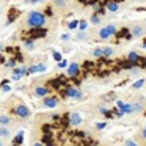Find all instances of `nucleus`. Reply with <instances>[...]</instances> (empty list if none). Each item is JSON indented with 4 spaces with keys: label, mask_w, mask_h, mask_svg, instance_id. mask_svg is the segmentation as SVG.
Masks as SVG:
<instances>
[{
    "label": "nucleus",
    "mask_w": 146,
    "mask_h": 146,
    "mask_svg": "<svg viewBox=\"0 0 146 146\" xmlns=\"http://www.w3.org/2000/svg\"><path fill=\"white\" fill-rule=\"evenodd\" d=\"M24 46H25L27 50H33V49H35V41H33V39H27V41L24 42Z\"/></svg>",
    "instance_id": "nucleus-17"
},
{
    "label": "nucleus",
    "mask_w": 146,
    "mask_h": 146,
    "mask_svg": "<svg viewBox=\"0 0 146 146\" xmlns=\"http://www.w3.org/2000/svg\"><path fill=\"white\" fill-rule=\"evenodd\" d=\"M66 96L69 99H76V101H80V99L83 98L82 91H80L79 88H76V86H68L66 88Z\"/></svg>",
    "instance_id": "nucleus-4"
},
{
    "label": "nucleus",
    "mask_w": 146,
    "mask_h": 146,
    "mask_svg": "<svg viewBox=\"0 0 146 146\" xmlns=\"http://www.w3.org/2000/svg\"><path fill=\"white\" fill-rule=\"evenodd\" d=\"M129 32L133 38H141V36L146 35V25L145 24H133L129 29Z\"/></svg>",
    "instance_id": "nucleus-3"
},
{
    "label": "nucleus",
    "mask_w": 146,
    "mask_h": 146,
    "mask_svg": "<svg viewBox=\"0 0 146 146\" xmlns=\"http://www.w3.org/2000/svg\"><path fill=\"white\" fill-rule=\"evenodd\" d=\"M54 7L64 8V7H66V0H54Z\"/></svg>",
    "instance_id": "nucleus-24"
},
{
    "label": "nucleus",
    "mask_w": 146,
    "mask_h": 146,
    "mask_svg": "<svg viewBox=\"0 0 146 146\" xmlns=\"http://www.w3.org/2000/svg\"><path fill=\"white\" fill-rule=\"evenodd\" d=\"M2 49H3V44H2V42H0V50H2Z\"/></svg>",
    "instance_id": "nucleus-38"
},
{
    "label": "nucleus",
    "mask_w": 146,
    "mask_h": 146,
    "mask_svg": "<svg viewBox=\"0 0 146 146\" xmlns=\"http://www.w3.org/2000/svg\"><path fill=\"white\" fill-rule=\"evenodd\" d=\"M145 82H146V80H145V79H140V80H137V82H135V83H133V85H132V86H133V88H135V90H138V88H141V86H143V85H145Z\"/></svg>",
    "instance_id": "nucleus-25"
},
{
    "label": "nucleus",
    "mask_w": 146,
    "mask_h": 146,
    "mask_svg": "<svg viewBox=\"0 0 146 146\" xmlns=\"http://www.w3.org/2000/svg\"><path fill=\"white\" fill-rule=\"evenodd\" d=\"M35 94L38 96V98H44V96L49 94V88H47V86H36V88H35Z\"/></svg>",
    "instance_id": "nucleus-11"
},
{
    "label": "nucleus",
    "mask_w": 146,
    "mask_h": 146,
    "mask_svg": "<svg viewBox=\"0 0 146 146\" xmlns=\"http://www.w3.org/2000/svg\"><path fill=\"white\" fill-rule=\"evenodd\" d=\"M140 60H141V57H140L138 52L132 50V52L127 54V61H130V63H137V61H140Z\"/></svg>",
    "instance_id": "nucleus-10"
},
{
    "label": "nucleus",
    "mask_w": 146,
    "mask_h": 146,
    "mask_svg": "<svg viewBox=\"0 0 146 146\" xmlns=\"http://www.w3.org/2000/svg\"><path fill=\"white\" fill-rule=\"evenodd\" d=\"M47 71V64H44V63H39V64H35V66H32V68H29L27 69V74H36V72H46Z\"/></svg>",
    "instance_id": "nucleus-8"
},
{
    "label": "nucleus",
    "mask_w": 146,
    "mask_h": 146,
    "mask_svg": "<svg viewBox=\"0 0 146 146\" xmlns=\"http://www.w3.org/2000/svg\"><path fill=\"white\" fill-rule=\"evenodd\" d=\"M10 135H11V132L8 129V126H0V137L2 138H8Z\"/></svg>",
    "instance_id": "nucleus-16"
},
{
    "label": "nucleus",
    "mask_w": 146,
    "mask_h": 146,
    "mask_svg": "<svg viewBox=\"0 0 146 146\" xmlns=\"http://www.w3.org/2000/svg\"><path fill=\"white\" fill-rule=\"evenodd\" d=\"M145 110V104L143 102H132V115L133 113H141Z\"/></svg>",
    "instance_id": "nucleus-12"
},
{
    "label": "nucleus",
    "mask_w": 146,
    "mask_h": 146,
    "mask_svg": "<svg viewBox=\"0 0 146 146\" xmlns=\"http://www.w3.org/2000/svg\"><path fill=\"white\" fill-rule=\"evenodd\" d=\"M138 72H140V69H138V68H133V69H130V74H132V76H137Z\"/></svg>",
    "instance_id": "nucleus-36"
},
{
    "label": "nucleus",
    "mask_w": 146,
    "mask_h": 146,
    "mask_svg": "<svg viewBox=\"0 0 146 146\" xmlns=\"http://www.w3.org/2000/svg\"><path fill=\"white\" fill-rule=\"evenodd\" d=\"M99 111H101L102 115H107L108 113V108L107 107H99Z\"/></svg>",
    "instance_id": "nucleus-33"
},
{
    "label": "nucleus",
    "mask_w": 146,
    "mask_h": 146,
    "mask_svg": "<svg viewBox=\"0 0 146 146\" xmlns=\"http://www.w3.org/2000/svg\"><path fill=\"white\" fill-rule=\"evenodd\" d=\"M7 66H8V68H14V66H16V61H14V60L7 61Z\"/></svg>",
    "instance_id": "nucleus-32"
},
{
    "label": "nucleus",
    "mask_w": 146,
    "mask_h": 146,
    "mask_svg": "<svg viewBox=\"0 0 146 146\" xmlns=\"http://www.w3.org/2000/svg\"><path fill=\"white\" fill-rule=\"evenodd\" d=\"M77 25H79V21H71V22L68 24V29H69V30H76Z\"/></svg>",
    "instance_id": "nucleus-26"
},
{
    "label": "nucleus",
    "mask_w": 146,
    "mask_h": 146,
    "mask_svg": "<svg viewBox=\"0 0 146 146\" xmlns=\"http://www.w3.org/2000/svg\"><path fill=\"white\" fill-rule=\"evenodd\" d=\"M14 113H16L19 118H22V119H25V118L30 116L29 107H27V105H24V104H19V105H17V107L14 108Z\"/></svg>",
    "instance_id": "nucleus-6"
},
{
    "label": "nucleus",
    "mask_w": 146,
    "mask_h": 146,
    "mask_svg": "<svg viewBox=\"0 0 146 146\" xmlns=\"http://www.w3.org/2000/svg\"><path fill=\"white\" fill-rule=\"evenodd\" d=\"M77 38H79V39H85V38H86V33H85V32H79Z\"/></svg>",
    "instance_id": "nucleus-35"
},
{
    "label": "nucleus",
    "mask_w": 146,
    "mask_h": 146,
    "mask_svg": "<svg viewBox=\"0 0 146 146\" xmlns=\"http://www.w3.org/2000/svg\"><path fill=\"white\" fill-rule=\"evenodd\" d=\"M52 57H54L55 61H60L61 60V54H60V52H54V54H52Z\"/></svg>",
    "instance_id": "nucleus-29"
},
{
    "label": "nucleus",
    "mask_w": 146,
    "mask_h": 146,
    "mask_svg": "<svg viewBox=\"0 0 146 146\" xmlns=\"http://www.w3.org/2000/svg\"><path fill=\"white\" fill-rule=\"evenodd\" d=\"M105 127H107V123H98V124H96V129H99V130L105 129Z\"/></svg>",
    "instance_id": "nucleus-30"
},
{
    "label": "nucleus",
    "mask_w": 146,
    "mask_h": 146,
    "mask_svg": "<svg viewBox=\"0 0 146 146\" xmlns=\"http://www.w3.org/2000/svg\"><path fill=\"white\" fill-rule=\"evenodd\" d=\"M58 104H60V101L55 96H44V99H42V107H46V108H54Z\"/></svg>",
    "instance_id": "nucleus-5"
},
{
    "label": "nucleus",
    "mask_w": 146,
    "mask_h": 146,
    "mask_svg": "<svg viewBox=\"0 0 146 146\" xmlns=\"http://www.w3.org/2000/svg\"><path fill=\"white\" fill-rule=\"evenodd\" d=\"M101 21H102V19L98 16V14H93L91 19H90V22H91L93 25H99V24H101Z\"/></svg>",
    "instance_id": "nucleus-21"
},
{
    "label": "nucleus",
    "mask_w": 146,
    "mask_h": 146,
    "mask_svg": "<svg viewBox=\"0 0 146 146\" xmlns=\"http://www.w3.org/2000/svg\"><path fill=\"white\" fill-rule=\"evenodd\" d=\"M27 74V68H16L14 69V74H13V79L14 80H19L22 76H25Z\"/></svg>",
    "instance_id": "nucleus-13"
},
{
    "label": "nucleus",
    "mask_w": 146,
    "mask_h": 146,
    "mask_svg": "<svg viewBox=\"0 0 146 146\" xmlns=\"http://www.w3.org/2000/svg\"><path fill=\"white\" fill-rule=\"evenodd\" d=\"M124 146H140V145L135 140H126V141H124Z\"/></svg>",
    "instance_id": "nucleus-28"
},
{
    "label": "nucleus",
    "mask_w": 146,
    "mask_h": 146,
    "mask_svg": "<svg viewBox=\"0 0 146 146\" xmlns=\"http://www.w3.org/2000/svg\"><path fill=\"white\" fill-rule=\"evenodd\" d=\"M0 146H3V143H2V141H0Z\"/></svg>",
    "instance_id": "nucleus-40"
},
{
    "label": "nucleus",
    "mask_w": 146,
    "mask_h": 146,
    "mask_svg": "<svg viewBox=\"0 0 146 146\" xmlns=\"http://www.w3.org/2000/svg\"><path fill=\"white\" fill-rule=\"evenodd\" d=\"M69 124H71V126H74V127L80 126V124H82V115H80V113H71Z\"/></svg>",
    "instance_id": "nucleus-9"
},
{
    "label": "nucleus",
    "mask_w": 146,
    "mask_h": 146,
    "mask_svg": "<svg viewBox=\"0 0 146 146\" xmlns=\"http://www.w3.org/2000/svg\"><path fill=\"white\" fill-rule=\"evenodd\" d=\"M27 25L32 29H39L46 25V16L39 11H30L27 16Z\"/></svg>",
    "instance_id": "nucleus-1"
},
{
    "label": "nucleus",
    "mask_w": 146,
    "mask_h": 146,
    "mask_svg": "<svg viewBox=\"0 0 146 146\" xmlns=\"http://www.w3.org/2000/svg\"><path fill=\"white\" fill-rule=\"evenodd\" d=\"M22 140H24V130H19L17 135H16V138H14V143H16V145H21Z\"/></svg>",
    "instance_id": "nucleus-18"
},
{
    "label": "nucleus",
    "mask_w": 146,
    "mask_h": 146,
    "mask_svg": "<svg viewBox=\"0 0 146 146\" xmlns=\"http://www.w3.org/2000/svg\"><path fill=\"white\" fill-rule=\"evenodd\" d=\"M91 55H93L94 58L102 57V47H94V49H93V52H91Z\"/></svg>",
    "instance_id": "nucleus-19"
},
{
    "label": "nucleus",
    "mask_w": 146,
    "mask_h": 146,
    "mask_svg": "<svg viewBox=\"0 0 146 146\" xmlns=\"http://www.w3.org/2000/svg\"><path fill=\"white\" fill-rule=\"evenodd\" d=\"M138 138L141 140V141H146V127H143V129L140 130V135H138Z\"/></svg>",
    "instance_id": "nucleus-27"
},
{
    "label": "nucleus",
    "mask_w": 146,
    "mask_h": 146,
    "mask_svg": "<svg viewBox=\"0 0 146 146\" xmlns=\"http://www.w3.org/2000/svg\"><path fill=\"white\" fill-rule=\"evenodd\" d=\"M33 146H44V145H42L41 141H35V143H33Z\"/></svg>",
    "instance_id": "nucleus-37"
},
{
    "label": "nucleus",
    "mask_w": 146,
    "mask_h": 146,
    "mask_svg": "<svg viewBox=\"0 0 146 146\" xmlns=\"http://www.w3.org/2000/svg\"><path fill=\"white\" fill-rule=\"evenodd\" d=\"M115 55V49L110 47V46H105L102 47V57H113Z\"/></svg>",
    "instance_id": "nucleus-14"
},
{
    "label": "nucleus",
    "mask_w": 146,
    "mask_h": 146,
    "mask_svg": "<svg viewBox=\"0 0 146 146\" xmlns=\"http://www.w3.org/2000/svg\"><path fill=\"white\" fill-rule=\"evenodd\" d=\"M10 123H11V119L8 116H5V115H2V116H0V126H8Z\"/></svg>",
    "instance_id": "nucleus-22"
},
{
    "label": "nucleus",
    "mask_w": 146,
    "mask_h": 146,
    "mask_svg": "<svg viewBox=\"0 0 146 146\" xmlns=\"http://www.w3.org/2000/svg\"><path fill=\"white\" fill-rule=\"evenodd\" d=\"M107 10L110 11V13H116V11L119 10V3H118V2H108Z\"/></svg>",
    "instance_id": "nucleus-15"
},
{
    "label": "nucleus",
    "mask_w": 146,
    "mask_h": 146,
    "mask_svg": "<svg viewBox=\"0 0 146 146\" xmlns=\"http://www.w3.org/2000/svg\"><path fill=\"white\" fill-rule=\"evenodd\" d=\"M68 66V61L66 60H60L58 61V68H66Z\"/></svg>",
    "instance_id": "nucleus-31"
},
{
    "label": "nucleus",
    "mask_w": 146,
    "mask_h": 146,
    "mask_svg": "<svg viewBox=\"0 0 146 146\" xmlns=\"http://www.w3.org/2000/svg\"><path fill=\"white\" fill-rule=\"evenodd\" d=\"M77 29H79L80 32H86V29H88V22H86V21H80L79 25H77Z\"/></svg>",
    "instance_id": "nucleus-20"
},
{
    "label": "nucleus",
    "mask_w": 146,
    "mask_h": 146,
    "mask_svg": "<svg viewBox=\"0 0 146 146\" xmlns=\"http://www.w3.org/2000/svg\"><path fill=\"white\" fill-rule=\"evenodd\" d=\"M143 47H145V49H146V41H145V44H143Z\"/></svg>",
    "instance_id": "nucleus-39"
},
{
    "label": "nucleus",
    "mask_w": 146,
    "mask_h": 146,
    "mask_svg": "<svg viewBox=\"0 0 146 146\" xmlns=\"http://www.w3.org/2000/svg\"><path fill=\"white\" fill-rule=\"evenodd\" d=\"M46 30L42 29V30H39V32H32V38H41V36H44L46 35Z\"/></svg>",
    "instance_id": "nucleus-23"
},
{
    "label": "nucleus",
    "mask_w": 146,
    "mask_h": 146,
    "mask_svg": "<svg viewBox=\"0 0 146 146\" xmlns=\"http://www.w3.org/2000/svg\"><path fill=\"white\" fill-rule=\"evenodd\" d=\"M66 72H68V77H77V76H79V72H80V64L79 63L68 64Z\"/></svg>",
    "instance_id": "nucleus-7"
},
{
    "label": "nucleus",
    "mask_w": 146,
    "mask_h": 146,
    "mask_svg": "<svg viewBox=\"0 0 146 146\" xmlns=\"http://www.w3.org/2000/svg\"><path fill=\"white\" fill-rule=\"evenodd\" d=\"M14 146H19V145H14Z\"/></svg>",
    "instance_id": "nucleus-41"
},
{
    "label": "nucleus",
    "mask_w": 146,
    "mask_h": 146,
    "mask_svg": "<svg viewBox=\"0 0 146 146\" xmlns=\"http://www.w3.org/2000/svg\"><path fill=\"white\" fill-rule=\"evenodd\" d=\"M69 33H64V35H61V41H69Z\"/></svg>",
    "instance_id": "nucleus-34"
},
{
    "label": "nucleus",
    "mask_w": 146,
    "mask_h": 146,
    "mask_svg": "<svg viewBox=\"0 0 146 146\" xmlns=\"http://www.w3.org/2000/svg\"><path fill=\"white\" fill-rule=\"evenodd\" d=\"M116 32H118L116 25H113V24H111V25H107V27L99 30V39H108L113 35H116Z\"/></svg>",
    "instance_id": "nucleus-2"
}]
</instances>
